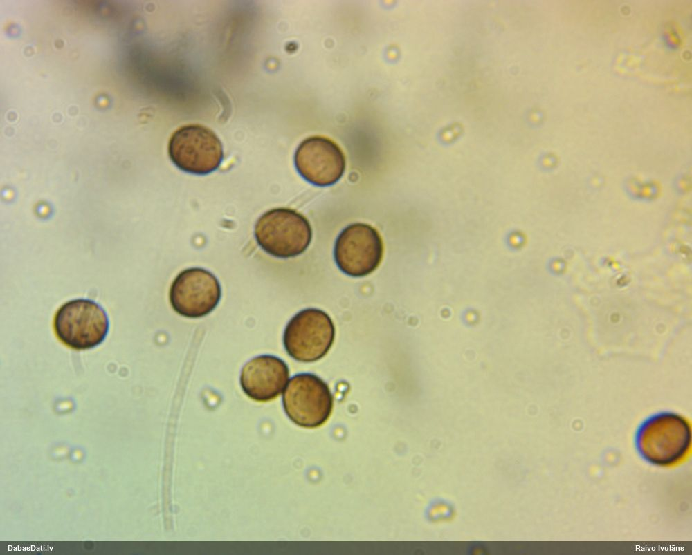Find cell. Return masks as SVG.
<instances>
[{
    "instance_id": "9c48e42d",
    "label": "cell",
    "mask_w": 692,
    "mask_h": 555,
    "mask_svg": "<svg viewBox=\"0 0 692 555\" xmlns=\"http://www.w3.org/2000/svg\"><path fill=\"white\" fill-rule=\"evenodd\" d=\"M294 162L300 175L320 187L335 184L345 170V157L339 146L323 136H311L298 147Z\"/></svg>"
},
{
    "instance_id": "30bf717a",
    "label": "cell",
    "mask_w": 692,
    "mask_h": 555,
    "mask_svg": "<svg viewBox=\"0 0 692 555\" xmlns=\"http://www.w3.org/2000/svg\"><path fill=\"white\" fill-rule=\"evenodd\" d=\"M286 364L279 357L264 355L248 361L242 368L240 384L251 399L265 402L275 399L289 379Z\"/></svg>"
},
{
    "instance_id": "5b68a950",
    "label": "cell",
    "mask_w": 692,
    "mask_h": 555,
    "mask_svg": "<svg viewBox=\"0 0 692 555\" xmlns=\"http://www.w3.org/2000/svg\"><path fill=\"white\" fill-rule=\"evenodd\" d=\"M335 329L329 316L316 308L303 310L286 325L283 342L294 359L311 362L323 357L334 340Z\"/></svg>"
},
{
    "instance_id": "52a82bcc",
    "label": "cell",
    "mask_w": 692,
    "mask_h": 555,
    "mask_svg": "<svg viewBox=\"0 0 692 555\" xmlns=\"http://www.w3.org/2000/svg\"><path fill=\"white\" fill-rule=\"evenodd\" d=\"M383 243L378 231L370 225L358 223L345 227L336 238L334 259L345 274L365 276L380 265Z\"/></svg>"
},
{
    "instance_id": "8992f818",
    "label": "cell",
    "mask_w": 692,
    "mask_h": 555,
    "mask_svg": "<svg viewBox=\"0 0 692 555\" xmlns=\"http://www.w3.org/2000/svg\"><path fill=\"white\" fill-rule=\"evenodd\" d=\"M286 414L297 425L316 428L329 417L333 397L328 385L318 376L301 373L293 376L282 395Z\"/></svg>"
},
{
    "instance_id": "7a4b0ae2",
    "label": "cell",
    "mask_w": 692,
    "mask_h": 555,
    "mask_svg": "<svg viewBox=\"0 0 692 555\" xmlns=\"http://www.w3.org/2000/svg\"><path fill=\"white\" fill-rule=\"evenodd\" d=\"M258 245L277 258L294 257L303 253L312 238L308 220L289 208H275L262 214L255 225Z\"/></svg>"
},
{
    "instance_id": "3957f363",
    "label": "cell",
    "mask_w": 692,
    "mask_h": 555,
    "mask_svg": "<svg viewBox=\"0 0 692 555\" xmlns=\"http://www.w3.org/2000/svg\"><path fill=\"white\" fill-rule=\"evenodd\" d=\"M53 325L57 338L64 344L80 350L100 344L107 335L109 323L107 312L98 303L78 299L59 308Z\"/></svg>"
},
{
    "instance_id": "ba28073f",
    "label": "cell",
    "mask_w": 692,
    "mask_h": 555,
    "mask_svg": "<svg viewBox=\"0 0 692 555\" xmlns=\"http://www.w3.org/2000/svg\"><path fill=\"white\" fill-rule=\"evenodd\" d=\"M219 281L210 272L200 267L181 272L170 290V301L178 314L199 318L211 312L221 298Z\"/></svg>"
},
{
    "instance_id": "6da1fadb",
    "label": "cell",
    "mask_w": 692,
    "mask_h": 555,
    "mask_svg": "<svg viewBox=\"0 0 692 555\" xmlns=\"http://www.w3.org/2000/svg\"><path fill=\"white\" fill-rule=\"evenodd\" d=\"M635 444L647 462L662 468H674L684 464L691 454V425L678 414L658 413L639 426Z\"/></svg>"
},
{
    "instance_id": "277c9868",
    "label": "cell",
    "mask_w": 692,
    "mask_h": 555,
    "mask_svg": "<svg viewBox=\"0 0 692 555\" xmlns=\"http://www.w3.org/2000/svg\"><path fill=\"white\" fill-rule=\"evenodd\" d=\"M168 153L179 169L197 175L215 171L224 158L219 138L201 124L183 126L174 131L169 141Z\"/></svg>"
}]
</instances>
